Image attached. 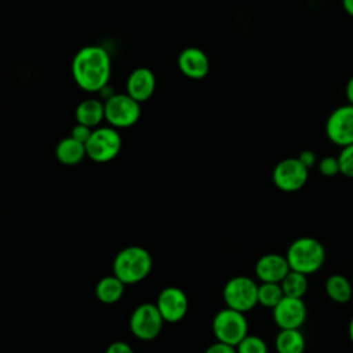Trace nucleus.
<instances>
[{
	"mask_svg": "<svg viewBox=\"0 0 353 353\" xmlns=\"http://www.w3.org/2000/svg\"><path fill=\"white\" fill-rule=\"evenodd\" d=\"M76 84L87 92H99L110 79V57L103 47L85 46L72 61Z\"/></svg>",
	"mask_w": 353,
	"mask_h": 353,
	"instance_id": "nucleus-1",
	"label": "nucleus"
},
{
	"mask_svg": "<svg viewBox=\"0 0 353 353\" xmlns=\"http://www.w3.org/2000/svg\"><path fill=\"white\" fill-rule=\"evenodd\" d=\"M152 266L153 259L146 248L130 245L114 256L113 274L124 284H135L149 276Z\"/></svg>",
	"mask_w": 353,
	"mask_h": 353,
	"instance_id": "nucleus-2",
	"label": "nucleus"
},
{
	"mask_svg": "<svg viewBox=\"0 0 353 353\" xmlns=\"http://www.w3.org/2000/svg\"><path fill=\"white\" fill-rule=\"evenodd\" d=\"M285 258L291 270L307 276L323 266L325 250L323 244L313 237H299L290 244Z\"/></svg>",
	"mask_w": 353,
	"mask_h": 353,
	"instance_id": "nucleus-3",
	"label": "nucleus"
},
{
	"mask_svg": "<svg viewBox=\"0 0 353 353\" xmlns=\"http://www.w3.org/2000/svg\"><path fill=\"white\" fill-rule=\"evenodd\" d=\"M212 331L216 341L236 347L248 335V323L244 313L226 307L215 314Z\"/></svg>",
	"mask_w": 353,
	"mask_h": 353,
	"instance_id": "nucleus-4",
	"label": "nucleus"
},
{
	"mask_svg": "<svg viewBox=\"0 0 353 353\" xmlns=\"http://www.w3.org/2000/svg\"><path fill=\"white\" fill-rule=\"evenodd\" d=\"M228 307L245 313L258 303V284L248 276H234L223 287Z\"/></svg>",
	"mask_w": 353,
	"mask_h": 353,
	"instance_id": "nucleus-5",
	"label": "nucleus"
},
{
	"mask_svg": "<svg viewBox=\"0 0 353 353\" xmlns=\"http://www.w3.org/2000/svg\"><path fill=\"white\" fill-rule=\"evenodd\" d=\"M121 149V138L113 127H97L85 142L87 156L97 163L113 160Z\"/></svg>",
	"mask_w": 353,
	"mask_h": 353,
	"instance_id": "nucleus-6",
	"label": "nucleus"
},
{
	"mask_svg": "<svg viewBox=\"0 0 353 353\" xmlns=\"http://www.w3.org/2000/svg\"><path fill=\"white\" fill-rule=\"evenodd\" d=\"M309 179V170L298 160V157H285L280 160L273 171L272 181L274 186L285 193L301 190Z\"/></svg>",
	"mask_w": 353,
	"mask_h": 353,
	"instance_id": "nucleus-7",
	"label": "nucleus"
},
{
	"mask_svg": "<svg viewBox=\"0 0 353 353\" xmlns=\"http://www.w3.org/2000/svg\"><path fill=\"white\" fill-rule=\"evenodd\" d=\"M141 116L139 102L128 94H114L105 101V119L113 128L131 127Z\"/></svg>",
	"mask_w": 353,
	"mask_h": 353,
	"instance_id": "nucleus-8",
	"label": "nucleus"
},
{
	"mask_svg": "<svg viewBox=\"0 0 353 353\" xmlns=\"http://www.w3.org/2000/svg\"><path fill=\"white\" fill-rule=\"evenodd\" d=\"M325 137L339 148L353 143V105L335 108L325 121Z\"/></svg>",
	"mask_w": 353,
	"mask_h": 353,
	"instance_id": "nucleus-9",
	"label": "nucleus"
},
{
	"mask_svg": "<svg viewBox=\"0 0 353 353\" xmlns=\"http://www.w3.org/2000/svg\"><path fill=\"white\" fill-rule=\"evenodd\" d=\"M164 320L156 306V303H142L137 306L130 317L131 332L142 341L154 339L161 328Z\"/></svg>",
	"mask_w": 353,
	"mask_h": 353,
	"instance_id": "nucleus-10",
	"label": "nucleus"
},
{
	"mask_svg": "<svg viewBox=\"0 0 353 353\" xmlns=\"http://www.w3.org/2000/svg\"><path fill=\"white\" fill-rule=\"evenodd\" d=\"M156 306L165 323H178L186 316L189 302L181 288L165 287L157 295Z\"/></svg>",
	"mask_w": 353,
	"mask_h": 353,
	"instance_id": "nucleus-11",
	"label": "nucleus"
},
{
	"mask_svg": "<svg viewBox=\"0 0 353 353\" xmlns=\"http://www.w3.org/2000/svg\"><path fill=\"white\" fill-rule=\"evenodd\" d=\"M306 319V306L302 298L284 296L273 307V320L280 330H299Z\"/></svg>",
	"mask_w": 353,
	"mask_h": 353,
	"instance_id": "nucleus-12",
	"label": "nucleus"
},
{
	"mask_svg": "<svg viewBox=\"0 0 353 353\" xmlns=\"http://www.w3.org/2000/svg\"><path fill=\"white\" fill-rule=\"evenodd\" d=\"M178 68L186 77L200 80L210 72V59L203 50L188 47L178 57Z\"/></svg>",
	"mask_w": 353,
	"mask_h": 353,
	"instance_id": "nucleus-13",
	"label": "nucleus"
},
{
	"mask_svg": "<svg viewBox=\"0 0 353 353\" xmlns=\"http://www.w3.org/2000/svg\"><path fill=\"white\" fill-rule=\"evenodd\" d=\"M287 258L280 254H265L255 265V274L262 283H280L290 272Z\"/></svg>",
	"mask_w": 353,
	"mask_h": 353,
	"instance_id": "nucleus-14",
	"label": "nucleus"
},
{
	"mask_svg": "<svg viewBox=\"0 0 353 353\" xmlns=\"http://www.w3.org/2000/svg\"><path fill=\"white\" fill-rule=\"evenodd\" d=\"M156 88V77L148 68L134 69L127 79V94L139 103L148 101Z\"/></svg>",
	"mask_w": 353,
	"mask_h": 353,
	"instance_id": "nucleus-15",
	"label": "nucleus"
},
{
	"mask_svg": "<svg viewBox=\"0 0 353 353\" xmlns=\"http://www.w3.org/2000/svg\"><path fill=\"white\" fill-rule=\"evenodd\" d=\"M105 119V103L95 98L81 101L76 108V120L79 124L95 128Z\"/></svg>",
	"mask_w": 353,
	"mask_h": 353,
	"instance_id": "nucleus-16",
	"label": "nucleus"
},
{
	"mask_svg": "<svg viewBox=\"0 0 353 353\" xmlns=\"http://www.w3.org/2000/svg\"><path fill=\"white\" fill-rule=\"evenodd\" d=\"M55 156L57 160L65 165L79 164L87 156L85 145L69 135L58 142L55 146Z\"/></svg>",
	"mask_w": 353,
	"mask_h": 353,
	"instance_id": "nucleus-17",
	"label": "nucleus"
},
{
	"mask_svg": "<svg viewBox=\"0 0 353 353\" xmlns=\"http://www.w3.org/2000/svg\"><path fill=\"white\" fill-rule=\"evenodd\" d=\"M124 285L125 284L120 279H117L114 274L105 276L98 281L95 287L97 298L106 305L116 303L117 301H120V298L124 294Z\"/></svg>",
	"mask_w": 353,
	"mask_h": 353,
	"instance_id": "nucleus-18",
	"label": "nucleus"
},
{
	"mask_svg": "<svg viewBox=\"0 0 353 353\" xmlns=\"http://www.w3.org/2000/svg\"><path fill=\"white\" fill-rule=\"evenodd\" d=\"M325 292L331 301L336 303H346L352 298L353 288L345 276L332 274L325 281Z\"/></svg>",
	"mask_w": 353,
	"mask_h": 353,
	"instance_id": "nucleus-19",
	"label": "nucleus"
},
{
	"mask_svg": "<svg viewBox=\"0 0 353 353\" xmlns=\"http://www.w3.org/2000/svg\"><path fill=\"white\" fill-rule=\"evenodd\" d=\"M277 353H303L305 338L299 330H280L276 336Z\"/></svg>",
	"mask_w": 353,
	"mask_h": 353,
	"instance_id": "nucleus-20",
	"label": "nucleus"
},
{
	"mask_svg": "<svg viewBox=\"0 0 353 353\" xmlns=\"http://www.w3.org/2000/svg\"><path fill=\"white\" fill-rule=\"evenodd\" d=\"M284 296L288 298H302L307 291V277L303 273L290 270L287 276L280 281Z\"/></svg>",
	"mask_w": 353,
	"mask_h": 353,
	"instance_id": "nucleus-21",
	"label": "nucleus"
},
{
	"mask_svg": "<svg viewBox=\"0 0 353 353\" xmlns=\"http://www.w3.org/2000/svg\"><path fill=\"white\" fill-rule=\"evenodd\" d=\"M284 298V292L281 290L280 283H262L258 285V303L273 309L281 299Z\"/></svg>",
	"mask_w": 353,
	"mask_h": 353,
	"instance_id": "nucleus-22",
	"label": "nucleus"
},
{
	"mask_svg": "<svg viewBox=\"0 0 353 353\" xmlns=\"http://www.w3.org/2000/svg\"><path fill=\"white\" fill-rule=\"evenodd\" d=\"M237 353H268L265 341L255 335H247L237 346Z\"/></svg>",
	"mask_w": 353,
	"mask_h": 353,
	"instance_id": "nucleus-23",
	"label": "nucleus"
},
{
	"mask_svg": "<svg viewBox=\"0 0 353 353\" xmlns=\"http://www.w3.org/2000/svg\"><path fill=\"white\" fill-rule=\"evenodd\" d=\"M336 157L339 161V174L346 178H353V143L341 148V152Z\"/></svg>",
	"mask_w": 353,
	"mask_h": 353,
	"instance_id": "nucleus-24",
	"label": "nucleus"
},
{
	"mask_svg": "<svg viewBox=\"0 0 353 353\" xmlns=\"http://www.w3.org/2000/svg\"><path fill=\"white\" fill-rule=\"evenodd\" d=\"M317 170L323 176H335L339 174V161L335 156H324L317 161Z\"/></svg>",
	"mask_w": 353,
	"mask_h": 353,
	"instance_id": "nucleus-25",
	"label": "nucleus"
},
{
	"mask_svg": "<svg viewBox=\"0 0 353 353\" xmlns=\"http://www.w3.org/2000/svg\"><path fill=\"white\" fill-rule=\"evenodd\" d=\"M92 130H94V128H90V127H87V125H83V124H79V123H77V124L72 128L70 137L74 138L76 141H79V142H81V143L85 145V142L88 141V138H90L91 134H92Z\"/></svg>",
	"mask_w": 353,
	"mask_h": 353,
	"instance_id": "nucleus-26",
	"label": "nucleus"
},
{
	"mask_svg": "<svg viewBox=\"0 0 353 353\" xmlns=\"http://www.w3.org/2000/svg\"><path fill=\"white\" fill-rule=\"evenodd\" d=\"M298 160L309 170V168H312L313 165H316L317 164V156H316V153L313 152V150H310V149H305V150H302L299 154H298Z\"/></svg>",
	"mask_w": 353,
	"mask_h": 353,
	"instance_id": "nucleus-27",
	"label": "nucleus"
},
{
	"mask_svg": "<svg viewBox=\"0 0 353 353\" xmlns=\"http://www.w3.org/2000/svg\"><path fill=\"white\" fill-rule=\"evenodd\" d=\"M204 353H237L236 347L232 346V345H228V343H223V342H219L216 341L215 343L210 345Z\"/></svg>",
	"mask_w": 353,
	"mask_h": 353,
	"instance_id": "nucleus-28",
	"label": "nucleus"
},
{
	"mask_svg": "<svg viewBox=\"0 0 353 353\" xmlns=\"http://www.w3.org/2000/svg\"><path fill=\"white\" fill-rule=\"evenodd\" d=\"M105 353H134L132 347L124 342V341H114L112 342L108 347Z\"/></svg>",
	"mask_w": 353,
	"mask_h": 353,
	"instance_id": "nucleus-29",
	"label": "nucleus"
},
{
	"mask_svg": "<svg viewBox=\"0 0 353 353\" xmlns=\"http://www.w3.org/2000/svg\"><path fill=\"white\" fill-rule=\"evenodd\" d=\"M345 95H346L347 103L353 105V76L347 80V83L345 85Z\"/></svg>",
	"mask_w": 353,
	"mask_h": 353,
	"instance_id": "nucleus-30",
	"label": "nucleus"
},
{
	"mask_svg": "<svg viewBox=\"0 0 353 353\" xmlns=\"http://www.w3.org/2000/svg\"><path fill=\"white\" fill-rule=\"evenodd\" d=\"M341 3H342L343 11H345L349 17L353 18V0H341Z\"/></svg>",
	"mask_w": 353,
	"mask_h": 353,
	"instance_id": "nucleus-31",
	"label": "nucleus"
},
{
	"mask_svg": "<svg viewBox=\"0 0 353 353\" xmlns=\"http://www.w3.org/2000/svg\"><path fill=\"white\" fill-rule=\"evenodd\" d=\"M347 332H349V338H350V342L353 343V317L350 319V323H349V328H347Z\"/></svg>",
	"mask_w": 353,
	"mask_h": 353,
	"instance_id": "nucleus-32",
	"label": "nucleus"
}]
</instances>
